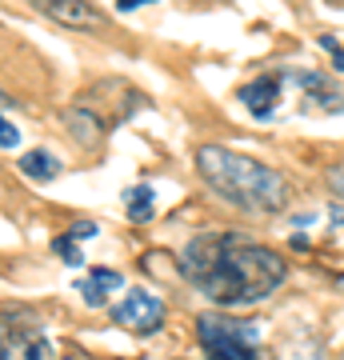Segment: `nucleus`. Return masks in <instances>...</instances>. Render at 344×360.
I'll return each mask as SVG.
<instances>
[{"label":"nucleus","mask_w":344,"mask_h":360,"mask_svg":"<svg viewBox=\"0 0 344 360\" xmlns=\"http://www.w3.org/2000/svg\"><path fill=\"white\" fill-rule=\"evenodd\" d=\"M125 212L132 224H148L156 212V193H153V184H136V188H128L125 193Z\"/></svg>","instance_id":"nucleus-12"},{"label":"nucleus","mask_w":344,"mask_h":360,"mask_svg":"<svg viewBox=\"0 0 344 360\" xmlns=\"http://www.w3.org/2000/svg\"><path fill=\"white\" fill-rule=\"evenodd\" d=\"M329 188L336 193V200L344 205V160H336V165L329 168Z\"/></svg>","instance_id":"nucleus-16"},{"label":"nucleus","mask_w":344,"mask_h":360,"mask_svg":"<svg viewBox=\"0 0 344 360\" xmlns=\"http://www.w3.org/2000/svg\"><path fill=\"white\" fill-rule=\"evenodd\" d=\"M0 360H64L52 352L44 321L25 304L0 309Z\"/></svg>","instance_id":"nucleus-4"},{"label":"nucleus","mask_w":344,"mask_h":360,"mask_svg":"<svg viewBox=\"0 0 344 360\" xmlns=\"http://www.w3.org/2000/svg\"><path fill=\"white\" fill-rule=\"evenodd\" d=\"M276 72H281L284 96H293L305 116L344 112V92L332 84V77H324L317 68H276Z\"/></svg>","instance_id":"nucleus-5"},{"label":"nucleus","mask_w":344,"mask_h":360,"mask_svg":"<svg viewBox=\"0 0 344 360\" xmlns=\"http://www.w3.org/2000/svg\"><path fill=\"white\" fill-rule=\"evenodd\" d=\"M165 316H168L165 300L144 292V288H132L113 309V324H120V328H128V333H136V336H156L165 328Z\"/></svg>","instance_id":"nucleus-6"},{"label":"nucleus","mask_w":344,"mask_h":360,"mask_svg":"<svg viewBox=\"0 0 344 360\" xmlns=\"http://www.w3.org/2000/svg\"><path fill=\"white\" fill-rule=\"evenodd\" d=\"M177 272L217 309H253L288 281V260L236 232H196L180 248Z\"/></svg>","instance_id":"nucleus-1"},{"label":"nucleus","mask_w":344,"mask_h":360,"mask_svg":"<svg viewBox=\"0 0 344 360\" xmlns=\"http://www.w3.org/2000/svg\"><path fill=\"white\" fill-rule=\"evenodd\" d=\"M317 44H320L324 52H336V49H340V40L332 37V32H324V37H317Z\"/></svg>","instance_id":"nucleus-17"},{"label":"nucleus","mask_w":344,"mask_h":360,"mask_svg":"<svg viewBox=\"0 0 344 360\" xmlns=\"http://www.w3.org/2000/svg\"><path fill=\"white\" fill-rule=\"evenodd\" d=\"M141 4H148V0H116V13H136Z\"/></svg>","instance_id":"nucleus-18"},{"label":"nucleus","mask_w":344,"mask_h":360,"mask_svg":"<svg viewBox=\"0 0 344 360\" xmlns=\"http://www.w3.org/2000/svg\"><path fill=\"white\" fill-rule=\"evenodd\" d=\"M60 124H64V132H68L80 148H89V153H96V148L108 141L104 116L96 112V108H89V104H68V108H60Z\"/></svg>","instance_id":"nucleus-8"},{"label":"nucleus","mask_w":344,"mask_h":360,"mask_svg":"<svg viewBox=\"0 0 344 360\" xmlns=\"http://www.w3.org/2000/svg\"><path fill=\"white\" fill-rule=\"evenodd\" d=\"M16 144H20V129L8 116H0V148H16Z\"/></svg>","instance_id":"nucleus-14"},{"label":"nucleus","mask_w":344,"mask_h":360,"mask_svg":"<svg viewBox=\"0 0 344 360\" xmlns=\"http://www.w3.org/2000/svg\"><path fill=\"white\" fill-rule=\"evenodd\" d=\"M96 220H72V229H68V236H72V240H92V236H96Z\"/></svg>","instance_id":"nucleus-15"},{"label":"nucleus","mask_w":344,"mask_h":360,"mask_svg":"<svg viewBox=\"0 0 344 360\" xmlns=\"http://www.w3.org/2000/svg\"><path fill=\"white\" fill-rule=\"evenodd\" d=\"M16 168H20V176L37 180V184H49V180H56L64 172L60 156L49 153V148H32V153H25L20 160H16Z\"/></svg>","instance_id":"nucleus-11"},{"label":"nucleus","mask_w":344,"mask_h":360,"mask_svg":"<svg viewBox=\"0 0 344 360\" xmlns=\"http://www.w3.org/2000/svg\"><path fill=\"white\" fill-rule=\"evenodd\" d=\"M37 8L64 28H101V13L92 4H80V0H40Z\"/></svg>","instance_id":"nucleus-9"},{"label":"nucleus","mask_w":344,"mask_h":360,"mask_svg":"<svg viewBox=\"0 0 344 360\" xmlns=\"http://www.w3.org/2000/svg\"><path fill=\"white\" fill-rule=\"evenodd\" d=\"M52 252H56L68 269H84V252H80V245L72 236H56V240H52Z\"/></svg>","instance_id":"nucleus-13"},{"label":"nucleus","mask_w":344,"mask_h":360,"mask_svg":"<svg viewBox=\"0 0 344 360\" xmlns=\"http://www.w3.org/2000/svg\"><path fill=\"white\" fill-rule=\"evenodd\" d=\"M13 104H16V101H13V96H8L4 89H0V108H13Z\"/></svg>","instance_id":"nucleus-21"},{"label":"nucleus","mask_w":344,"mask_h":360,"mask_svg":"<svg viewBox=\"0 0 344 360\" xmlns=\"http://www.w3.org/2000/svg\"><path fill=\"white\" fill-rule=\"evenodd\" d=\"M329 224H344V205H340V200L329 205Z\"/></svg>","instance_id":"nucleus-19"},{"label":"nucleus","mask_w":344,"mask_h":360,"mask_svg":"<svg viewBox=\"0 0 344 360\" xmlns=\"http://www.w3.org/2000/svg\"><path fill=\"white\" fill-rule=\"evenodd\" d=\"M116 288H125V276L116 269H92L89 276L77 281V292L89 309H104L108 304V292H116Z\"/></svg>","instance_id":"nucleus-10"},{"label":"nucleus","mask_w":344,"mask_h":360,"mask_svg":"<svg viewBox=\"0 0 344 360\" xmlns=\"http://www.w3.org/2000/svg\"><path fill=\"white\" fill-rule=\"evenodd\" d=\"M196 172L224 205L241 208L248 217H276L293 205V180L281 168L265 165L256 156L232 153L224 144H200Z\"/></svg>","instance_id":"nucleus-2"},{"label":"nucleus","mask_w":344,"mask_h":360,"mask_svg":"<svg viewBox=\"0 0 344 360\" xmlns=\"http://www.w3.org/2000/svg\"><path fill=\"white\" fill-rule=\"evenodd\" d=\"M196 340L208 360H276L260 345V321H236L224 312L196 316Z\"/></svg>","instance_id":"nucleus-3"},{"label":"nucleus","mask_w":344,"mask_h":360,"mask_svg":"<svg viewBox=\"0 0 344 360\" xmlns=\"http://www.w3.org/2000/svg\"><path fill=\"white\" fill-rule=\"evenodd\" d=\"M332 68H336V72H344V49L332 52Z\"/></svg>","instance_id":"nucleus-20"},{"label":"nucleus","mask_w":344,"mask_h":360,"mask_svg":"<svg viewBox=\"0 0 344 360\" xmlns=\"http://www.w3.org/2000/svg\"><path fill=\"white\" fill-rule=\"evenodd\" d=\"M236 101L248 108V116H253V120H276V108H281V101H284L281 72L272 68V72L253 77L248 84H241V89H236Z\"/></svg>","instance_id":"nucleus-7"}]
</instances>
